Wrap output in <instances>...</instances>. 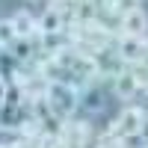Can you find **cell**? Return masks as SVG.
Segmentation results:
<instances>
[{"mask_svg": "<svg viewBox=\"0 0 148 148\" xmlns=\"http://www.w3.org/2000/svg\"><path fill=\"white\" fill-rule=\"evenodd\" d=\"M145 30H148V15L142 12V6L125 12L119 18V33L121 36H136V39H145Z\"/></svg>", "mask_w": 148, "mask_h": 148, "instance_id": "obj_4", "label": "cell"}, {"mask_svg": "<svg viewBox=\"0 0 148 148\" xmlns=\"http://www.w3.org/2000/svg\"><path fill=\"white\" fill-rule=\"evenodd\" d=\"M113 92L121 98V101H130V98L139 92V80H136V74H133L130 68H125L119 77H113Z\"/></svg>", "mask_w": 148, "mask_h": 148, "instance_id": "obj_6", "label": "cell"}, {"mask_svg": "<svg viewBox=\"0 0 148 148\" xmlns=\"http://www.w3.org/2000/svg\"><path fill=\"white\" fill-rule=\"evenodd\" d=\"M45 98L51 101L53 113H56L59 119H68L74 110L80 107V89H77V86H71V83H65V80L47 83V86H45Z\"/></svg>", "mask_w": 148, "mask_h": 148, "instance_id": "obj_1", "label": "cell"}, {"mask_svg": "<svg viewBox=\"0 0 148 148\" xmlns=\"http://www.w3.org/2000/svg\"><path fill=\"white\" fill-rule=\"evenodd\" d=\"M12 21V27H15V33H18V39H33V36H39V21H36L27 9H21V12H15V15L9 18Z\"/></svg>", "mask_w": 148, "mask_h": 148, "instance_id": "obj_8", "label": "cell"}, {"mask_svg": "<svg viewBox=\"0 0 148 148\" xmlns=\"http://www.w3.org/2000/svg\"><path fill=\"white\" fill-rule=\"evenodd\" d=\"M92 6L98 9V18H101V15H116V18H121L125 12L136 9L139 0H92Z\"/></svg>", "mask_w": 148, "mask_h": 148, "instance_id": "obj_7", "label": "cell"}, {"mask_svg": "<svg viewBox=\"0 0 148 148\" xmlns=\"http://www.w3.org/2000/svg\"><path fill=\"white\" fill-rule=\"evenodd\" d=\"M113 47H116V53L121 56L125 65H136V62H142V59L148 56V42L136 39V36H121L119 33V39H116Z\"/></svg>", "mask_w": 148, "mask_h": 148, "instance_id": "obj_3", "label": "cell"}, {"mask_svg": "<svg viewBox=\"0 0 148 148\" xmlns=\"http://www.w3.org/2000/svg\"><path fill=\"white\" fill-rule=\"evenodd\" d=\"M18 42V33L12 27V21H0V51H9Z\"/></svg>", "mask_w": 148, "mask_h": 148, "instance_id": "obj_11", "label": "cell"}, {"mask_svg": "<svg viewBox=\"0 0 148 148\" xmlns=\"http://www.w3.org/2000/svg\"><path fill=\"white\" fill-rule=\"evenodd\" d=\"M145 148H148V145H145Z\"/></svg>", "mask_w": 148, "mask_h": 148, "instance_id": "obj_13", "label": "cell"}, {"mask_svg": "<svg viewBox=\"0 0 148 148\" xmlns=\"http://www.w3.org/2000/svg\"><path fill=\"white\" fill-rule=\"evenodd\" d=\"M18 71H21V62L15 59V53H12V51H0V77L12 83Z\"/></svg>", "mask_w": 148, "mask_h": 148, "instance_id": "obj_10", "label": "cell"}, {"mask_svg": "<svg viewBox=\"0 0 148 148\" xmlns=\"http://www.w3.org/2000/svg\"><path fill=\"white\" fill-rule=\"evenodd\" d=\"M65 30H68V21H65L62 12L53 9V6L39 18V33L42 36H65Z\"/></svg>", "mask_w": 148, "mask_h": 148, "instance_id": "obj_5", "label": "cell"}, {"mask_svg": "<svg viewBox=\"0 0 148 148\" xmlns=\"http://www.w3.org/2000/svg\"><path fill=\"white\" fill-rule=\"evenodd\" d=\"M148 121V113L142 107H125L121 110V116L110 125V133H113L116 139H133V136H142V127Z\"/></svg>", "mask_w": 148, "mask_h": 148, "instance_id": "obj_2", "label": "cell"}, {"mask_svg": "<svg viewBox=\"0 0 148 148\" xmlns=\"http://www.w3.org/2000/svg\"><path fill=\"white\" fill-rule=\"evenodd\" d=\"M24 107L18 104H3L0 107V130H18L21 121H24Z\"/></svg>", "mask_w": 148, "mask_h": 148, "instance_id": "obj_9", "label": "cell"}, {"mask_svg": "<svg viewBox=\"0 0 148 148\" xmlns=\"http://www.w3.org/2000/svg\"><path fill=\"white\" fill-rule=\"evenodd\" d=\"M6 95H9V80H3V77H0V107L6 104Z\"/></svg>", "mask_w": 148, "mask_h": 148, "instance_id": "obj_12", "label": "cell"}]
</instances>
